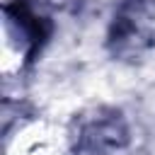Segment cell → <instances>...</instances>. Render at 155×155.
Here are the masks:
<instances>
[{
    "mask_svg": "<svg viewBox=\"0 0 155 155\" xmlns=\"http://www.w3.org/2000/svg\"><path fill=\"white\" fill-rule=\"evenodd\" d=\"M7 155H73L65 133L46 121L27 124L12 136Z\"/></svg>",
    "mask_w": 155,
    "mask_h": 155,
    "instance_id": "6da1fadb",
    "label": "cell"
}]
</instances>
